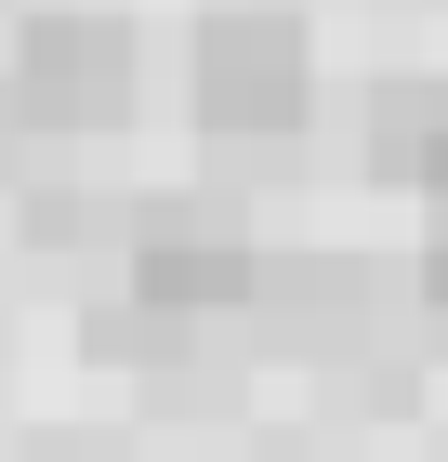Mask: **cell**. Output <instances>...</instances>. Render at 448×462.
<instances>
[{
    "mask_svg": "<svg viewBox=\"0 0 448 462\" xmlns=\"http://www.w3.org/2000/svg\"><path fill=\"white\" fill-rule=\"evenodd\" d=\"M198 119L211 133H290L316 93V53H304V14H264V0H224L198 14Z\"/></svg>",
    "mask_w": 448,
    "mask_h": 462,
    "instance_id": "cell-1",
    "label": "cell"
},
{
    "mask_svg": "<svg viewBox=\"0 0 448 462\" xmlns=\"http://www.w3.org/2000/svg\"><path fill=\"white\" fill-rule=\"evenodd\" d=\"M14 106L53 119V133L119 119L133 106V27H119V14H27V27H14Z\"/></svg>",
    "mask_w": 448,
    "mask_h": 462,
    "instance_id": "cell-2",
    "label": "cell"
},
{
    "mask_svg": "<svg viewBox=\"0 0 448 462\" xmlns=\"http://www.w3.org/2000/svg\"><path fill=\"white\" fill-rule=\"evenodd\" d=\"M251 278H264V264H251V225L224 212V199H145L133 212V291L159 318H211V304H238Z\"/></svg>",
    "mask_w": 448,
    "mask_h": 462,
    "instance_id": "cell-3",
    "label": "cell"
},
{
    "mask_svg": "<svg viewBox=\"0 0 448 462\" xmlns=\"http://www.w3.org/2000/svg\"><path fill=\"white\" fill-rule=\"evenodd\" d=\"M409 185H422V212H435V238H448V133L422 145V172H409Z\"/></svg>",
    "mask_w": 448,
    "mask_h": 462,
    "instance_id": "cell-4",
    "label": "cell"
},
{
    "mask_svg": "<svg viewBox=\"0 0 448 462\" xmlns=\"http://www.w3.org/2000/svg\"><path fill=\"white\" fill-rule=\"evenodd\" d=\"M422 304H448V238H435V251H422Z\"/></svg>",
    "mask_w": 448,
    "mask_h": 462,
    "instance_id": "cell-5",
    "label": "cell"
}]
</instances>
